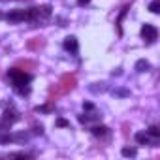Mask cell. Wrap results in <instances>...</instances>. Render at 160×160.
Instances as JSON below:
<instances>
[{"mask_svg": "<svg viewBox=\"0 0 160 160\" xmlns=\"http://www.w3.org/2000/svg\"><path fill=\"white\" fill-rule=\"evenodd\" d=\"M17 91H19V94H28V92H30V89H28L27 85H25V87H23V85H21V87H17Z\"/></svg>", "mask_w": 160, "mask_h": 160, "instance_id": "ac0fdd59", "label": "cell"}, {"mask_svg": "<svg viewBox=\"0 0 160 160\" xmlns=\"http://www.w3.org/2000/svg\"><path fill=\"white\" fill-rule=\"evenodd\" d=\"M149 136L158 138V136H160V128H158V126H151V128H149Z\"/></svg>", "mask_w": 160, "mask_h": 160, "instance_id": "2e32d148", "label": "cell"}, {"mask_svg": "<svg viewBox=\"0 0 160 160\" xmlns=\"http://www.w3.org/2000/svg\"><path fill=\"white\" fill-rule=\"evenodd\" d=\"M79 122H89V115H79Z\"/></svg>", "mask_w": 160, "mask_h": 160, "instance_id": "603a6c76", "label": "cell"}, {"mask_svg": "<svg viewBox=\"0 0 160 160\" xmlns=\"http://www.w3.org/2000/svg\"><path fill=\"white\" fill-rule=\"evenodd\" d=\"M77 4L79 6H85V4H89V0H77Z\"/></svg>", "mask_w": 160, "mask_h": 160, "instance_id": "cb8c5ba5", "label": "cell"}, {"mask_svg": "<svg viewBox=\"0 0 160 160\" xmlns=\"http://www.w3.org/2000/svg\"><path fill=\"white\" fill-rule=\"evenodd\" d=\"M2 17H4V15H2V13H0V19H2Z\"/></svg>", "mask_w": 160, "mask_h": 160, "instance_id": "d4e9b609", "label": "cell"}, {"mask_svg": "<svg viewBox=\"0 0 160 160\" xmlns=\"http://www.w3.org/2000/svg\"><path fill=\"white\" fill-rule=\"evenodd\" d=\"M156 36H158V30H156L154 25L145 23V25L141 27V38H143V40H147V42H154Z\"/></svg>", "mask_w": 160, "mask_h": 160, "instance_id": "3957f363", "label": "cell"}, {"mask_svg": "<svg viewBox=\"0 0 160 160\" xmlns=\"http://www.w3.org/2000/svg\"><path fill=\"white\" fill-rule=\"evenodd\" d=\"M8 21L19 23V21H28V10H13L8 13Z\"/></svg>", "mask_w": 160, "mask_h": 160, "instance_id": "277c9868", "label": "cell"}, {"mask_svg": "<svg viewBox=\"0 0 160 160\" xmlns=\"http://www.w3.org/2000/svg\"><path fill=\"white\" fill-rule=\"evenodd\" d=\"M36 111H42V113H49V111H53V106H49V104H47V106H38V108H36Z\"/></svg>", "mask_w": 160, "mask_h": 160, "instance_id": "9a60e30c", "label": "cell"}, {"mask_svg": "<svg viewBox=\"0 0 160 160\" xmlns=\"http://www.w3.org/2000/svg\"><path fill=\"white\" fill-rule=\"evenodd\" d=\"M108 130H109L108 126H94V128H92V134H94V136H106Z\"/></svg>", "mask_w": 160, "mask_h": 160, "instance_id": "8fae6325", "label": "cell"}, {"mask_svg": "<svg viewBox=\"0 0 160 160\" xmlns=\"http://www.w3.org/2000/svg\"><path fill=\"white\" fill-rule=\"evenodd\" d=\"M136 70H138V72H147V70H149V62H147L145 58L138 60V62H136Z\"/></svg>", "mask_w": 160, "mask_h": 160, "instance_id": "30bf717a", "label": "cell"}, {"mask_svg": "<svg viewBox=\"0 0 160 160\" xmlns=\"http://www.w3.org/2000/svg\"><path fill=\"white\" fill-rule=\"evenodd\" d=\"M62 92L58 91V87L57 85H53V87H49V100H53V98H57V96H60Z\"/></svg>", "mask_w": 160, "mask_h": 160, "instance_id": "7c38bea8", "label": "cell"}, {"mask_svg": "<svg viewBox=\"0 0 160 160\" xmlns=\"http://www.w3.org/2000/svg\"><path fill=\"white\" fill-rule=\"evenodd\" d=\"M8 77L13 81V87L17 89V87H21V85H27L28 81H30V75L27 73V72H23L21 68H10L8 70Z\"/></svg>", "mask_w": 160, "mask_h": 160, "instance_id": "6da1fadb", "label": "cell"}, {"mask_svg": "<svg viewBox=\"0 0 160 160\" xmlns=\"http://www.w3.org/2000/svg\"><path fill=\"white\" fill-rule=\"evenodd\" d=\"M149 10H151L152 13H158V12H160V0H152V2L149 4Z\"/></svg>", "mask_w": 160, "mask_h": 160, "instance_id": "4fadbf2b", "label": "cell"}, {"mask_svg": "<svg viewBox=\"0 0 160 160\" xmlns=\"http://www.w3.org/2000/svg\"><path fill=\"white\" fill-rule=\"evenodd\" d=\"M136 141H138L139 145H147V143H149V136H147L145 132H138V134H136Z\"/></svg>", "mask_w": 160, "mask_h": 160, "instance_id": "9c48e42d", "label": "cell"}, {"mask_svg": "<svg viewBox=\"0 0 160 160\" xmlns=\"http://www.w3.org/2000/svg\"><path fill=\"white\" fill-rule=\"evenodd\" d=\"M17 68H23V70H34L36 68V62L34 60H17Z\"/></svg>", "mask_w": 160, "mask_h": 160, "instance_id": "ba28073f", "label": "cell"}, {"mask_svg": "<svg viewBox=\"0 0 160 160\" xmlns=\"http://www.w3.org/2000/svg\"><path fill=\"white\" fill-rule=\"evenodd\" d=\"M75 85H77V77H75L73 73H64V75L60 77V81H58L57 87H58V91H60L62 94H66V92L73 91Z\"/></svg>", "mask_w": 160, "mask_h": 160, "instance_id": "7a4b0ae2", "label": "cell"}, {"mask_svg": "<svg viewBox=\"0 0 160 160\" xmlns=\"http://www.w3.org/2000/svg\"><path fill=\"white\" fill-rule=\"evenodd\" d=\"M83 108H85L87 111H92V109H94V104H92V102H85V106H83Z\"/></svg>", "mask_w": 160, "mask_h": 160, "instance_id": "ffe728a7", "label": "cell"}, {"mask_svg": "<svg viewBox=\"0 0 160 160\" xmlns=\"http://www.w3.org/2000/svg\"><path fill=\"white\" fill-rule=\"evenodd\" d=\"M57 126H70V124H68L66 119H58V121H57Z\"/></svg>", "mask_w": 160, "mask_h": 160, "instance_id": "44dd1931", "label": "cell"}, {"mask_svg": "<svg viewBox=\"0 0 160 160\" xmlns=\"http://www.w3.org/2000/svg\"><path fill=\"white\" fill-rule=\"evenodd\" d=\"M136 152H138V151H136L134 147H124V149H122V156H136Z\"/></svg>", "mask_w": 160, "mask_h": 160, "instance_id": "5bb4252c", "label": "cell"}, {"mask_svg": "<svg viewBox=\"0 0 160 160\" xmlns=\"http://www.w3.org/2000/svg\"><path fill=\"white\" fill-rule=\"evenodd\" d=\"M2 119H4V122H8V124L17 122V121H19V113H17V111H13V109H6V111H4V115H2Z\"/></svg>", "mask_w": 160, "mask_h": 160, "instance_id": "8992f818", "label": "cell"}, {"mask_svg": "<svg viewBox=\"0 0 160 160\" xmlns=\"http://www.w3.org/2000/svg\"><path fill=\"white\" fill-rule=\"evenodd\" d=\"M34 134H43V126L42 124H36L34 126Z\"/></svg>", "mask_w": 160, "mask_h": 160, "instance_id": "7402d4cb", "label": "cell"}, {"mask_svg": "<svg viewBox=\"0 0 160 160\" xmlns=\"http://www.w3.org/2000/svg\"><path fill=\"white\" fill-rule=\"evenodd\" d=\"M64 49L70 51V53H77V49H79L77 38H75V36H68V38L64 40Z\"/></svg>", "mask_w": 160, "mask_h": 160, "instance_id": "5b68a950", "label": "cell"}, {"mask_svg": "<svg viewBox=\"0 0 160 160\" xmlns=\"http://www.w3.org/2000/svg\"><path fill=\"white\" fill-rule=\"evenodd\" d=\"M43 38H32V40H28L27 42V47L28 49H32V51H36V49H40V47H43Z\"/></svg>", "mask_w": 160, "mask_h": 160, "instance_id": "52a82bcc", "label": "cell"}, {"mask_svg": "<svg viewBox=\"0 0 160 160\" xmlns=\"http://www.w3.org/2000/svg\"><path fill=\"white\" fill-rule=\"evenodd\" d=\"M12 158H28V154L27 152H13Z\"/></svg>", "mask_w": 160, "mask_h": 160, "instance_id": "d6986e66", "label": "cell"}, {"mask_svg": "<svg viewBox=\"0 0 160 160\" xmlns=\"http://www.w3.org/2000/svg\"><path fill=\"white\" fill-rule=\"evenodd\" d=\"M13 138L10 136V134H2V136H0V143H8V141H12Z\"/></svg>", "mask_w": 160, "mask_h": 160, "instance_id": "e0dca14e", "label": "cell"}]
</instances>
